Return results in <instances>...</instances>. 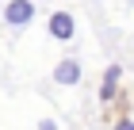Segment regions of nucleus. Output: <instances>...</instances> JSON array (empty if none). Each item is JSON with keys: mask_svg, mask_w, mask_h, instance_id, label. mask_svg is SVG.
I'll use <instances>...</instances> for the list:
<instances>
[{"mask_svg": "<svg viewBox=\"0 0 134 130\" xmlns=\"http://www.w3.org/2000/svg\"><path fill=\"white\" fill-rule=\"evenodd\" d=\"M38 130H58V122H54V119H42V122H38Z\"/></svg>", "mask_w": 134, "mask_h": 130, "instance_id": "nucleus-5", "label": "nucleus"}, {"mask_svg": "<svg viewBox=\"0 0 134 130\" xmlns=\"http://www.w3.org/2000/svg\"><path fill=\"white\" fill-rule=\"evenodd\" d=\"M73 31H77V23H73L69 12H54V15H50V35H54L58 42H69Z\"/></svg>", "mask_w": 134, "mask_h": 130, "instance_id": "nucleus-2", "label": "nucleus"}, {"mask_svg": "<svg viewBox=\"0 0 134 130\" xmlns=\"http://www.w3.org/2000/svg\"><path fill=\"white\" fill-rule=\"evenodd\" d=\"M119 130H134V122H130V119H123V122H119Z\"/></svg>", "mask_w": 134, "mask_h": 130, "instance_id": "nucleus-6", "label": "nucleus"}, {"mask_svg": "<svg viewBox=\"0 0 134 130\" xmlns=\"http://www.w3.org/2000/svg\"><path fill=\"white\" fill-rule=\"evenodd\" d=\"M35 15V0H8V8H4V19L12 27H23V23H31Z\"/></svg>", "mask_w": 134, "mask_h": 130, "instance_id": "nucleus-1", "label": "nucleus"}, {"mask_svg": "<svg viewBox=\"0 0 134 130\" xmlns=\"http://www.w3.org/2000/svg\"><path fill=\"white\" fill-rule=\"evenodd\" d=\"M54 80H58V84H77V80H81V65H77L73 58L58 61V69H54Z\"/></svg>", "mask_w": 134, "mask_h": 130, "instance_id": "nucleus-3", "label": "nucleus"}, {"mask_svg": "<svg viewBox=\"0 0 134 130\" xmlns=\"http://www.w3.org/2000/svg\"><path fill=\"white\" fill-rule=\"evenodd\" d=\"M119 77H123V69H119V65H111V69L103 73V88H100V100H111V96H115V84H119Z\"/></svg>", "mask_w": 134, "mask_h": 130, "instance_id": "nucleus-4", "label": "nucleus"}]
</instances>
